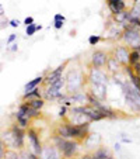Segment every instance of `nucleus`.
Masks as SVG:
<instances>
[{"label": "nucleus", "mask_w": 140, "mask_h": 159, "mask_svg": "<svg viewBox=\"0 0 140 159\" xmlns=\"http://www.w3.org/2000/svg\"><path fill=\"white\" fill-rule=\"evenodd\" d=\"M121 42L123 45H126V47H129V49H137V51H140V30L132 27V25H128L122 31Z\"/></svg>", "instance_id": "obj_4"}, {"label": "nucleus", "mask_w": 140, "mask_h": 159, "mask_svg": "<svg viewBox=\"0 0 140 159\" xmlns=\"http://www.w3.org/2000/svg\"><path fill=\"white\" fill-rule=\"evenodd\" d=\"M81 148V142L76 141V139H66L65 145L60 148L62 156L65 159H76V156L78 155Z\"/></svg>", "instance_id": "obj_9"}, {"label": "nucleus", "mask_w": 140, "mask_h": 159, "mask_svg": "<svg viewBox=\"0 0 140 159\" xmlns=\"http://www.w3.org/2000/svg\"><path fill=\"white\" fill-rule=\"evenodd\" d=\"M121 138H122V142H123V144H130V138H126V137H125V134H122V135H121Z\"/></svg>", "instance_id": "obj_38"}, {"label": "nucleus", "mask_w": 140, "mask_h": 159, "mask_svg": "<svg viewBox=\"0 0 140 159\" xmlns=\"http://www.w3.org/2000/svg\"><path fill=\"white\" fill-rule=\"evenodd\" d=\"M90 125L91 124H72L69 121V138L83 144L84 139L90 135Z\"/></svg>", "instance_id": "obj_7"}, {"label": "nucleus", "mask_w": 140, "mask_h": 159, "mask_svg": "<svg viewBox=\"0 0 140 159\" xmlns=\"http://www.w3.org/2000/svg\"><path fill=\"white\" fill-rule=\"evenodd\" d=\"M113 147H115V149H116V151H121V142H116V144L113 145Z\"/></svg>", "instance_id": "obj_41"}, {"label": "nucleus", "mask_w": 140, "mask_h": 159, "mask_svg": "<svg viewBox=\"0 0 140 159\" xmlns=\"http://www.w3.org/2000/svg\"><path fill=\"white\" fill-rule=\"evenodd\" d=\"M78 159H95V158L92 156V152H87V153H84V155H81Z\"/></svg>", "instance_id": "obj_37"}, {"label": "nucleus", "mask_w": 140, "mask_h": 159, "mask_svg": "<svg viewBox=\"0 0 140 159\" xmlns=\"http://www.w3.org/2000/svg\"><path fill=\"white\" fill-rule=\"evenodd\" d=\"M67 63H69V61H66V62H63L62 65H59L57 68H55L53 70H51V72H48L46 75H44V84L45 86H48V84L53 83L55 80H57L59 78H62V76L65 75Z\"/></svg>", "instance_id": "obj_14"}, {"label": "nucleus", "mask_w": 140, "mask_h": 159, "mask_svg": "<svg viewBox=\"0 0 140 159\" xmlns=\"http://www.w3.org/2000/svg\"><path fill=\"white\" fill-rule=\"evenodd\" d=\"M133 2H134V0H133Z\"/></svg>", "instance_id": "obj_43"}, {"label": "nucleus", "mask_w": 140, "mask_h": 159, "mask_svg": "<svg viewBox=\"0 0 140 159\" xmlns=\"http://www.w3.org/2000/svg\"><path fill=\"white\" fill-rule=\"evenodd\" d=\"M132 68H133V72L136 73L137 76H140V62H139V63H134Z\"/></svg>", "instance_id": "obj_36"}, {"label": "nucleus", "mask_w": 140, "mask_h": 159, "mask_svg": "<svg viewBox=\"0 0 140 159\" xmlns=\"http://www.w3.org/2000/svg\"><path fill=\"white\" fill-rule=\"evenodd\" d=\"M129 11H130V14L134 16V17H140V0H134L132 7L129 9Z\"/></svg>", "instance_id": "obj_25"}, {"label": "nucleus", "mask_w": 140, "mask_h": 159, "mask_svg": "<svg viewBox=\"0 0 140 159\" xmlns=\"http://www.w3.org/2000/svg\"><path fill=\"white\" fill-rule=\"evenodd\" d=\"M39 159H63V156L59 148H56L51 142V144L42 145V149L39 152Z\"/></svg>", "instance_id": "obj_13"}, {"label": "nucleus", "mask_w": 140, "mask_h": 159, "mask_svg": "<svg viewBox=\"0 0 140 159\" xmlns=\"http://www.w3.org/2000/svg\"><path fill=\"white\" fill-rule=\"evenodd\" d=\"M3 16H4V7L0 4V17H3Z\"/></svg>", "instance_id": "obj_40"}, {"label": "nucleus", "mask_w": 140, "mask_h": 159, "mask_svg": "<svg viewBox=\"0 0 140 159\" xmlns=\"http://www.w3.org/2000/svg\"><path fill=\"white\" fill-rule=\"evenodd\" d=\"M108 58H109V54L107 51H104V49H95L91 54V58H90V66L98 68V69H105Z\"/></svg>", "instance_id": "obj_12"}, {"label": "nucleus", "mask_w": 140, "mask_h": 159, "mask_svg": "<svg viewBox=\"0 0 140 159\" xmlns=\"http://www.w3.org/2000/svg\"><path fill=\"white\" fill-rule=\"evenodd\" d=\"M107 4H108V9H109V11H111L112 16L119 14V13L128 10V4H126V2H116V3H107Z\"/></svg>", "instance_id": "obj_19"}, {"label": "nucleus", "mask_w": 140, "mask_h": 159, "mask_svg": "<svg viewBox=\"0 0 140 159\" xmlns=\"http://www.w3.org/2000/svg\"><path fill=\"white\" fill-rule=\"evenodd\" d=\"M92 156L95 159H109L111 156H113V155H112L109 148L100 145V147H97L95 149L92 151Z\"/></svg>", "instance_id": "obj_18"}, {"label": "nucleus", "mask_w": 140, "mask_h": 159, "mask_svg": "<svg viewBox=\"0 0 140 159\" xmlns=\"http://www.w3.org/2000/svg\"><path fill=\"white\" fill-rule=\"evenodd\" d=\"M39 30H42V25L34 23V24H30L25 27V34H27V37H32V35H35L36 31H39Z\"/></svg>", "instance_id": "obj_24"}, {"label": "nucleus", "mask_w": 140, "mask_h": 159, "mask_svg": "<svg viewBox=\"0 0 140 159\" xmlns=\"http://www.w3.org/2000/svg\"><path fill=\"white\" fill-rule=\"evenodd\" d=\"M111 80V75L105 69H98L90 66L87 72V86L88 84H105L108 86Z\"/></svg>", "instance_id": "obj_5"}, {"label": "nucleus", "mask_w": 140, "mask_h": 159, "mask_svg": "<svg viewBox=\"0 0 140 159\" xmlns=\"http://www.w3.org/2000/svg\"><path fill=\"white\" fill-rule=\"evenodd\" d=\"M122 68L123 66L118 62V59H115V58L109 54V58H108L107 65H105V70H107L109 75H115V73H118V72H122Z\"/></svg>", "instance_id": "obj_17"}, {"label": "nucleus", "mask_w": 140, "mask_h": 159, "mask_svg": "<svg viewBox=\"0 0 140 159\" xmlns=\"http://www.w3.org/2000/svg\"><path fill=\"white\" fill-rule=\"evenodd\" d=\"M63 159H65V158H63Z\"/></svg>", "instance_id": "obj_44"}, {"label": "nucleus", "mask_w": 140, "mask_h": 159, "mask_svg": "<svg viewBox=\"0 0 140 159\" xmlns=\"http://www.w3.org/2000/svg\"><path fill=\"white\" fill-rule=\"evenodd\" d=\"M116 2H125V0H107V3H116Z\"/></svg>", "instance_id": "obj_42"}, {"label": "nucleus", "mask_w": 140, "mask_h": 159, "mask_svg": "<svg viewBox=\"0 0 140 159\" xmlns=\"http://www.w3.org/2000/svg\"><path fill=\"white\" fill-rule=\"evenodd\" d=\"M28 110H30V104H28L27 102H24L18 106L17 111L14 113V117H15L17 124L25 129L31 125V121H32V118H31L30 114H28Z\"/></svg>", "instance_id": "obj_8"}, {"label": "nucleus", "mask_w": 140, "mask_h": 159, "mask_svg": "<svg viewBox=\"0 0 140 159\" xmlns=\"http://www.w3.org/2000/svg\"><path fill=\"white\" fill-rule=\"evenodd\" d=\"M44 97V90H41L39 87L30 92H24L23 94V102H28V100H34V99H42Z\"/></svg>", "instance_id": "obj_20"}, {"label": "nucleus", "mask_w": 140, "mask_h": 159, "mask_svg": "<svg viewBox=\"0 0 140 159\" xmlns=\"http://www.w3.org/2000/svg\"><path fill=\"white\" fill-rule=\"evenodd\" d=\"M67 114H69V107H66V106H60V108H59V117L62 118V120H66L67 118Z\"/></svg>", "instance_id": "obj_29"}, {"label": "nucleus", "mask_w": 140, "mask_h": 159, "mask_svg": "<svg viewBox=\"0 0 140 159\" xmlns=\"http://www.w3.org/2000/svg\"><path fill=\"white\" fill-rule=\"evenodd\" d=\"M6 159H24V158L20 155L18 151H9V152H7Z\"/></svg>", "instance_id": "obj_30"}, {"label": "nucleus", "mask_w": 140, "mask_h": 159, "mask_svg": "<svg viewBox=\"0 0 140 159\" xmlns=\"http://www.w3.org/2000/svg\"><path fill=\"white\" fill-rule=\"evenodd\" d=\"M53 21H66V17L63 14H60V13H56L53 16Z\"/></svg>", "instance_id": "obj_35"}, {"label": "nucleus", "mask_w": 140, "mask_h": 159, "mask_svg": "<svg viewBox=\"0 0 140 159\" xmlns=\"http://www.w3.org/2000/svg\"><path fill=\"white\" fill-rule=\"evenodd\" d=\"M10 51H11V52H17L18 51V45L17 44H11V47H10Z\"/></svg>", "instance_id": "obj_39"}, {"label": "nucleus", "mask_w": 140, "mask_h": 159, "mask_svg": "<svg viewBox=\"0 0 140 159\" xmlns=\"http://www.w3.org/2000/svg\"><path fill=\"white\" fill-rule=\"evenodd\" d=\"M65 86H66V79H65V75L62 78H59L57 80H55L53 83L48 84V86H45L44 89V99L46 102H56L60 96H62L65 92Z\"/></svg>", "instance_id": "obj_3"}, {"label": "nucleus", "mask_w": 140, "mask_h": 159, "mask_svg": "<svg viewBox=\"0 0 140 159\" xmlns=\"http://www.w3.org/2000/svg\"><path fill=\"white\" fill-rule=\"evenodd\" d=\"M15 39H17V34H10V35H9V38H7V41H6V44H7V45H11V44H14V42H15Z\"/></svg>", "instance_id": "obj_32"}, {"label": "nucleus", "mask_w": 140, "mask_h": 159, "mask_svg": "<svg viewBox=\"0 0 140 159\" xmlns=\"http://www.w3.org/2000/svg\"><path fill=\"white\" fill-rule=\"evenodd\" d=\"M128 24L132 25V27H134V28H139V30H140V17H134V16H132L130 11H129Z\"/></svg>", "instance_id": "obj_26"}, {"label": "nucleus", "mask_w": 140, "mask_h": 159, "mask_svg": "<svg viewBox=\"0 0 140 159\" xmlns=\"http://www.w3.org/2000/svg\"><path fill=\"white\" fill-rule=\"evenodd\" d=\"M121 90H122L123 100H125L129 110L133 114H140V90H137L129 82V79L121 86Z\"/></svg>", "instance_id": "obj_2"}, {"label": "nucleus", "mask_w": 140, "mask_h": 159, "mask_svg": "<svg viewBox=\"0 0 140 159\" xmlns=\"http://www.w3.org/2000/svg\"><path fill=\"white\" fill-rule=\"evenodd\" d=\"M28 104L31 106L32 108H35V110H39L41 111L42 108L45 107V103H46V100L42 97V99H34V100H28Z\"/></svg>", "instance_id": "obj_22"}, {"label": "nucleus", "mask_w": 140, "mask_h": 159, "mask_svg": "<svg viewBox=\"0 0 140 159\" xmlns=\"http://www.w3.org/2000/svg\"><path fill=\"white\" fill-rule=\"evenodd\" d=\"M102 37L98 35V34H92V35L88 37V45H91V47H95V45H98L100 42H101Z\"/></svg>", "instance_id": "obj_27"}, {"label": "nucleus", "mask_w": 140, "mask_h": 159, "mask_svg": "<svg viewBox=\"0 0 140 159\" xmlns=\"http://www.w3.org/2000/svg\"><path fill=\"white\" fill-rule=\"evenodd\" d=\"M20 24H21V21L20 20H15V18H13V20L9 21V25H10V27H13V28L20 27Z\"/></svg>", "instance_id": "obj_33"}, {"label": "nucleus", "mask_w": 140, "mask_h": 159, "mask_svg": "<svg viewBox=\"0 0 140 159\" xmlns=\"http://www.w3.org/2000/svg\"><path fill=\"white\" fill-rule=\"evenodd\" d=\"M41 84H44V75H39L36 78L31 79L30 82H27L24 86V92H30V90H34L36 87H39Z\"/></svg>", "instance_id": "obj_21"}, {"label": "nucleus", "mask_w": 140, "mask_h": 159, "mask_svg": "<svg viewBox=\"0 0 140 159\" xmlns=\"http://www.w3.org/2000/svg\"><path fill=\"white\" fill-rule=\"evenodd\" d=\"M35 23V20H34V17L32 16H28V17H25L24 18V21H23V24L27 27V25H30V24H34Z\"/></svg>", "instance_id": "obj_31"}, {"label": "nucleus", "mask_w": 140, "mask_h": 159, "mask_svg": "<svg viewBox=\"0 0 140 159\" xmlns=\"http://www.w3.org/2000/svg\"><path fill=\"white\" fill-rule=\"evenodd\" d=\"M140 62V51L137 49H130V54H129V65L133 66L134 63Z\"/></svg>", "instance_id": "obj_23"}, {"label": "nucleus", "mask_w": 140, "mask_h": 159, "mask_svg": "<svg viewBox=\"0 0 140 159\" xmlns=\"http://www.w3.org/2000/svg\"><path fill=\"white\" fill-rule=\"evenodd\" d=\"M10 131L13 135V151L24 149L25 139H27V129L20 127L17 123L10 125Z\"/></svg>", "instance_id": "obj_6"}, {"label": "nucleus", "mask_w": 140, "mask_h": 159, "mask_svg": "<svg viewBox=\"0 0 140 159\" xmlns=\"http://www.w3.org/2000/svg\"><path fill=\"white\" fill-rule=\"evenodd\" d=\"M87 100H88V92L87 90H80V92H76L73 94H69V102L72 103V106L74 104H87Z\"/></svg>", "instance_id": "obj_16"}, {"label": "nucleus", "mask_w": 140, "mask_h": 159, "mask_svg": "<svg viewBox=\"0 0 140 159\" xmlns=\"http://www.w3.org/2000/svg\"><path fill=\"white\" fill-rule=\"evenodd\" d=\"M66 86L65 92L67 94H73L76 92H80L87 86V73H84L80 68H70L65 75Z\"/></svg>", "instance_id": "obj_1"}, {"label": "nucleus", "mask_w": 140, "mask_h": 159, "mask_svg": "<svg viewBox=\"0 0 140 159\" xmlns=\"http://www.w3.org/2000/svg\"><path fill=\"white\" fill-rule=\"evenodd\" d=\"M87 92L91 93L92 96H95L97 99L105 102L108 94V86H105V84H88L87 86Z\"/></svg>", "instance_id": "obj_15"}, {"label": "nucleus", "mask_w": 140, "mask_h": 159, "mask_svg": "<svg viewBox=\"0 0 140 159\" xmlns=\"http://www.w3.org/2000/svg\"><path fill=\"white\" fill-rule=\"evenodd\" d=\"M129 54H130L129 47H126V45H123V44L113 45L112 51H111V55H112L115 59H118V62L122 66L129 65Z\"/></svg>", "instance_id": "obj_11"}, {"label": "nucleus", "mask_w": 140, "mask_h": 159, "mask_svg": "<svg viewBox=\"0 0 140 159\" xmlns=\"http://www.w3.org/2000/svg\"><path fill=\"white\" fill-rule=\"evenodd\" d=\"M7 152H9V149H7L6 144L3 142V139L0 138V159H6Z\"/></svg>", "instance_id": "obj_28"}, {"label": "nucleus", "mask_w": 140, "mask_h": 159, "mask_svg": "<svg viewBox=\"0 0 140 159\" xmlns=\"http://www.w3.org/2000/svg\"><path fill=\"white\" fill-rule=\"evenodd\" d=\"M65 25V21H53V28L55 30H62Z\"/></svg>", "instance_id": "obj_34"}, {"label": "nucleus", "mask_w": 140, "mask_h": 159, "mask_svg": "<svg viewBox=\"0 0 140 159\" xmlns=\"http://www.w3.org/2000/svg\"><path fill=\"white\" fill-rule=\"evenodd\" d=\"M27 139H28V145H30V151H32L34 153L39 155L42 149V141H41V135L39 131L35 129L34 127H28L27 128Z\"/></svg>", "instance_id": "obj_10"}]
</instances>
